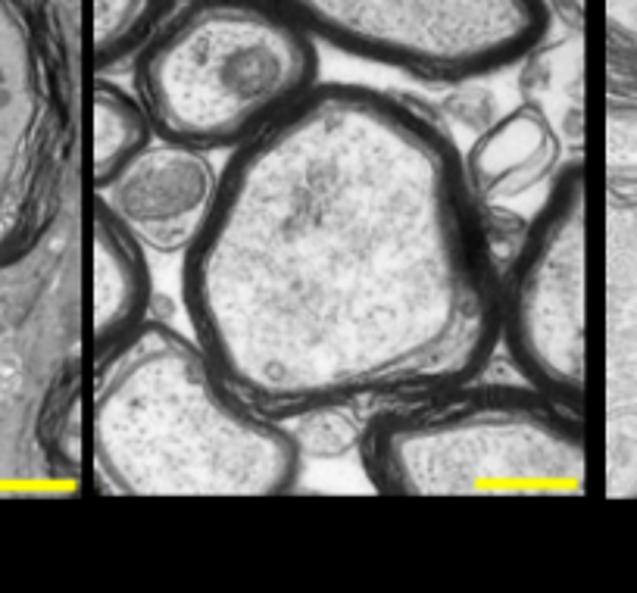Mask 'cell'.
Segmentation results:
<instances>
[{
  "label": "cell",
  "instance_id": "1",
  "mask_svg": "<svg viewBox=\"0 0 637 593\" xmlns=\"http://www.w3.org/2000/svg\"><path fill=\"white\" fill-rule=\"evenodd\" d=\"M182 256L191 334L278 422L481 378L500 350L463 150L381 88L319 82L228 150Z\"/></svg>",
  "mask_w": 637,
  "mask_h": 593
},
{
  "label": "cell",
  "instance_id": "2",
  "mask_svg": "<svg viewBox=\"0 0 637 593\" xmlns=\"http://www.w3.org/2000/svg\"><path fill=\"white\" fill-rule=\"evenodd\" d=\"M94 466L122 497H282L300 441L250 406L191 331L150 316L94 359Z\"/></svg>",
  "mask_w": 637,
  "mask_h": 593
},
{
  "label": "cell",
  "instance_id": "3",
  "mask_svg": "<svg viewBox=\"0 0 637 593\" xmlns=\"http://www.w3.org/2000/svg\"><path fill=\"white\" fill-rule=\"evenodd\" d=\"M369 484L388 497L581 494L584 416L528 381H456L381 403L360 434Z\"/></svg>",
  "mask_w": 637,
  "mask_h": 593
},
{
  "label": "cell",
  "instance_id": "4",
  "mask_svg": "<svg viewBox=\"0 0 637 593\" xmlns=\"http://www.w3.org/2000/svg\"><path fill=\"white\" fill-rule=\"evenodd\" d=\"M322 82L319 41L275 0H182L132 63L163 141L228 153Z\"/></svg>",
  "mask_w": 637,
  "mask_h": 593
},
{
  "label": "cell",
  "instance_id": "5",
  "mask_svg": "<svg viewBox=\"0 0 637 593\" xmlns=\"http://www.w3.org/2000/svg\"><path fill=\"white\" fill-rule=\"evenodd\" d=\"M79 50L82 0H0V256L29 250L60 210Z\"/></svg>",
  "mask_w": 637,
  "mask_h": 593
},
{
  "label": "cell",
  "instance_id": "6",
  "mask_svg": "<svg viewBox=\"0 0 637 593\" xmlns=\"http://www.w3.org/2000/svg\"><path fill=\"white\" fill-rule=\"evenodd\" d=\"M319 44L422 82L519 66L550 29L547 0H275Z\"/></svg>",
  "mask_w": 637,
  "mask_h": 593
},
{
  "label": "cell",
  "instance_id": "7",
  "mask_svg": "<svg viewBox=\"0 0 637 593\" xmlns=\"http://www.w3.org/2000/svg\"><path fill=\"white\" fill-rule=\"evenodd\" d=\"M500 347L522 381L584 416L588 397V163L569 157L500 272Z\"/></svg>",
  "mask_w": 637,
  "mask_h": 593
},
{
  "label": "cell",
  "instance_id": "8",
  "mask_svg": "<svg viewBox=\"0 0 637 593\" xmlns=\"http://www.w3.org/2000/svg\"><path fill=\"white\" fill-rule=\"evenodd\" d=\"M219 188L210 153L157 138L97 191L154 253H185L207 222Z\"/></svg>",
  "mask_w": 637,
  "mask_h": 593
},
{
  "label": "cell",
  "instance_id": "9",
  "mask_svg": "<svg viewBox=\"0 0 637 593\" xmlns=\"http://www.w3.org/2000/svg\"><path fill=\"white\" fill-rule=\"evenodd\" d=\"M154 278L147 247L132 235L113 206L94 191L88 206V288L85 334L97 359L150 319Z\"/></svg>",
  "mask_w": 637,
  "mask_h": 593
},
{
  "label": "cell",
  "instance_id": "10",
  "mask_svg": "<svg viewBox=\"0 0 637 593\" xmlns=\"http://www.w3.org/2000/svg\"><path fill=\"white\" fill-rule=\"evenodd\" d=\"M566 153L556 125L534 103H519L463 150V169L478 203L488 206L547 185L569 160Z\"/></svg>",
  "mask_w": 637,
  "mask_h": 593
},
{
  "label": "cell",
  "instance_id": "11",
  "mask_svg": "<svg viewBox=\"0 0 637 593\" xmlns=\"http://www.w3.org/2000/svg\"><path fill=\"white\" fill-rule=\"evenodd\" d=\"M522 94L563 135L572 157H584V29L559 25L519 63Z\"/></svg>",
  "mask_w": 637,
  "mask_h": 593
},
{
  "label": "cell",
  "instance_id": "12",
  "mask_svg": "<svg viewBox=\"0 0 637 593\" xmlns=\"http://www.w3.org/2000/svg\"><path fill=\"white\" fill-rule=\"evenodd\" d=\"M88 178L104 191L138 153L157 141L144 103L110 79H94L88 94Z\"/></svg>",
  "mask_w": 637,
  "mask_h": 593
},
{
  "label": "cell",
  "instance_id": "13",
  "mask_svg": "<svg viewBox=\"0 0 637 593\" xmlns=\"http://www.w3.org/2000/svg\"><path fill=\"white\" fill-rule=\"evenodd\" d=\"M178 4L182 0H82V47L94 72L135 63Z\"/></svg>",
  "mask_w": 637,
  "mask_h": 593
},
{
  "label": "cell",
  "instance_id": "14",
  "mask_svg": "<svg viewBox=\"0 0 637 593\" xmlns=\"http://www.w3.org/2000/svg\"><path fill=\"white\" fill-rule=\"evenodd\" d=\"M603 191L613 210L637 213V85L603 88Z\"/></svg>",
  "mask_w": 637,
  "mask_h": 593
},
{
  "label": "cell",
  "instance_id": "15",
  "mask_svg": "<svg viewBox=\"0 0 637 593\" xmlns=\"http://www.w3.org/2000/svg\"><path fill=\"white\" fill-rule=\"evenodd\" d=\"M600 29L606 79L637 85V0H600Z\"/></svg>",
  "mask_w": 637,
  "mask_h": 593
}]
</instances>
